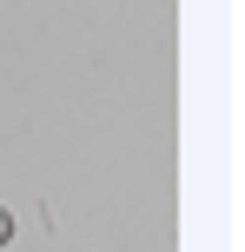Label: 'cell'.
<instances>
[{
    "label": "cell",
    "mask_w": 245,
    "mask_h": 252,
    "mask_svg": "<svg viewBox=\"0 0 245 252\" xmlns=\"http://www.w3.org/2000/svg\"><path fill=\"white\" fill-rule=\"evenodd\" d=\"M7 239H13V219H7V213H0V246H7Z\"/></svg>",
    "instance_id": "6da1fadb"
}]
</instances>
